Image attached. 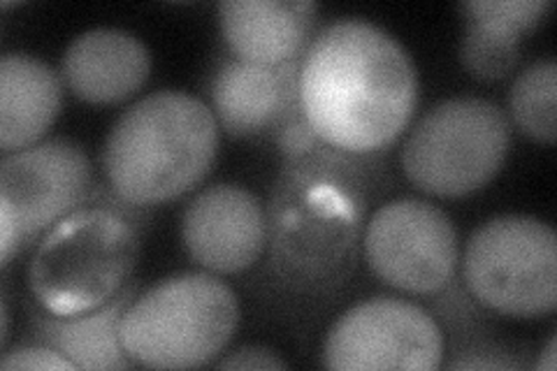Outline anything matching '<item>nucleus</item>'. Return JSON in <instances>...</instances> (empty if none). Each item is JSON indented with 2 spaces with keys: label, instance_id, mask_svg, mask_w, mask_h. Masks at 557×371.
Wrapping results in <instances>:
<instances>
[{
  "label": "nucleus",
  "instance_id": "obj_4",
  "mask_svg": "<svg viewBox=\"0 0 557 371\" xmlns=\"http://www.w3.org/2000/svg\"><path fill=\"white\" fill-rule=\"evenodd\" d=\"M139 253V217L84 205L40 239L28 264L35 302L57 316L108 305L131 284Z\"/></svg>",
  "mask_w": 557,
  "mask_h": 371
},
{
  "label": "nucleus",
  "instance_id": "obj_11",
  "mask_svg": "<svg viewBox=\"0 0 557 371\" xmlns=\"http://www.w3.org/2000/svg\"><path fill=\"white\" fill-rule=\"evenodd\" d=\"M182 242L188 258L202 270L237 274L265 251L268 211L247 188L207 186L184 209Z\"/></svg>",
  "mask_w": 557,
  "mask_h": 371
},
{
  "label": "nucleus",
  "instance_id": "obj_5",
  "mask_svg": "<svg viewBox=\"0 0 557 371\" xmlns=\"http://www.w3.org/2000/svg\"><path fill=\"white\" fill-rule=\"evenodd\" d=\"M239 321L237 297L214 274L168 276L137 295L119 325L121 346L149 369H196L214 362Z\"/></svg>",
  "mask_w": 557,
  "mask_h": 371
},
{
  "label": "nucleus",
  "instance_id": "obj_23",
  "mask_svg": "<svg viewBox=\"0 0 557 371\" xmlns=\"http://www.w3.org/2000/svg\"><path fill=\"white\" fill-rule=\"evenodd\" d=\"M8 330H10V309H8V299H3V337H0V344H8Z\"/></svg>",
  "mask_w": 557,
  "mask_h": 371
},
{
  "label": "nucleus",
  "instance_id": "obj_3",
  "mask_svg": "<svg viewBox=\"0 0 557 371\" xmlns=\"http://www.w3.org/2000/svg\"><path fill=\"white\" fill-rule=\"evenodd\" d=\"M219 123L184 91H156L121 114L102 147L104 182L135 207H153L194 190L212 170Z\"/></svg>",
  "mask_w": 557,
  "mask_h": 371
},
{
  "label": "nucleus",
  "instance_id": "obj_18",
  "mask_svg": "<svg viewBox=\"0 0 557 371\" xmlns=\"http://www.w3.org/2000/svg\"><path fill=\"white\" fill-rule=\"evenodd\" d=\"M555 96L557 67L553 61H539L522 70L511 86V119L522 133L536 139V143H555Z\"/></svg>",
  "mask_w": 557,
  "mask_h": 371
},
{
  "label": "nucleus",
  "instance_id": "obj_22",
  "mask_svg": "<svg viewBox=\"0 0 557 371\" xmlns=\"http://www.w3.org/2000/svg\"><path fill=\"white\" fill-rule=\"evenodd\" d=\"M555 346H557V342H555V337H550V339H548V344H546V348H544V353H542V356H539V360H536V369L555 371V367H557V360H555Z\"/></svg>",
  "mask_w": 557,
  "mask_h": 371
},
{
  "label": "nucleus",
  "instance_id": "obj_7",
  "mask_svg": "<svg viewBox=\"0 0 557 371\" xmlns=\"http://www.w3.org/2000/svg\"><path fill=\"white\" fill-rule=\"evenodd\" d=\"M462 279L479 305L499 316L539 318L557 305V237L534 217L504 214L474 230Z\"/></svg>",
  "mask_w": 557,
  "mask_h": 371
},
{
  "label": "nucleus",
  "instance_id": "obj_6",
  "mask_svg": "<svg viewBox=\"0 0 557 371\" xmlns=\"http://www.w3.org/2000/svg\"><path fill=\"white\" fill-rule=\"evenodd\" d=\"M511 123L499 104L476 96L448 98L416 123L403 149L407 180L440 198H462L502 170Z\"/></svg>",
  "mask_w": 557,
  "mask_h": 371
},
{
  "label": "nucleus",
  "instance_id": "obj_14",
  "mask_svg": "<svg viewBox=\"0 0 557 371\" xmlns=\"http://www.w3.org/2000/svg\"><path fill=\"white\" fill-rule=\"evenodd\" d=\"M151 54L145 42L121 28H91L67 45L61 77L79 100L114 104L145 86Z\"/></svg>",
  "mask_w": 557,
  "mask_h": 371
},
{
  "label": "nucleus",
  "instance_id": "obj_21",
  "mask_svg": "<svg viewBox=\"0 0 557 371\" xmlns=\"http://www.w3.org/2000/svg\"><path fill=\"white\" fill-rule=\"evenodd\" d=\"M518 362L495 358V353H487V358H479L472 353V358H460L448 362V369H516Z\"/></svg>",
  "mask_w": 557,
  "mask_h": 371
},
{
  "label": "nucleus",
  "instance_id": "obj_16",
  "mask_svg": "<svg viewBox=\"0 0 557 371\" xmlns=\"http://www.w3.org/2000/svg\"><path fill=\"white\" fill-rule=\"evenodd\" d=\"M460 10L467 16L460 61L469 75L491 82L513 73L522 35L542 24L550 0H472Z\"/></svg>",
  "mask_w": 557,
  "mask_h": 371
},
{
  "label": "nucleus",
  "instance_id": "obj_20",
  "mask_svg": "<svg viewBox=\"0 0 557 371\" xmlns=\"http://www.w3.org/2000/svg\"><path fill=\"white\" fill-rule=\"evenodd\" d=\"M219 369H288V364L276 356L274 350L263 346H244L233 353H228L221 362H216Z\"/></svg>",
  "mask_w": 557,
  "mask_h": 371
},
{
  "label": "nucleus",
  "instance_id": "obj_8",
  "mask_svg": "<svg viewBox=\"0 0 557 371\" xmlns=\"http://www.w3.org/2000/svg\"><path fill=\"white\" fill-rule=\"evenodd\" d=\"M362 246L383 284L413 295L448 288L460 260L456 225L446 211L416 198L379 207L364 227Z\"/></svg>",
  "mask_w": 557,
  "mask_h": 371
},
{
  "label": "nucleus",
  "instance_id": "obj_2",
  "mask_svg": "<svg viewBox=\"0 0 557 371\" xmlns=\"http://www.w3.org/2000/svg\"><path fill=\"white\" fill-rule=\"evenodd\" d=\"M362 156L323 143L286 163L268 214L272 264L286 284L333 286L351 268L368 190Z\"/></svg>",
  "mask_w": 557,
  "mask_h": 371
},
{
  "label": "nucleus",
  "instance_id": "obj_19",
  "mask_svg": "<svg viewBox=\"0 0 557 371\" xmlns=\"http://www.w3.org/2000/svg\"><path fill=\"white\" fill-rule=\"evenodd\" d=\"M0 369L3 371H16V369H47V371H70L77 369L70 362L61 350L51 348L47 344L33 342L30 346H16L5 353V358L0 360Z\"/></svg>",
  "mask_w": 557,
  "mask_h": 371
},
{
  "label": "nucleus",
  "instance_id": "obj_10",
  "mask_svg": "<svg viewBox=\"0 0 557 371\" xmlns=\"http://www.w3.org/2000/svg\"><path fill=\"white\" fill-rule=\"evenodd\" d=\"M94 190V170L86 151L65 137L3 153L0 207H8L16 227V251L42 239L59 221L84 207Z\"/></svg>",
  "mask_w": 557,
  "mask_h": 371
},
{
  "label": "nucleus",
  "instance_id": "obj_9",
  "mask_svg": "<svg viewBox=\"0 0 557 371\" xmlns=\"http://www.w3.org/2000/svg\"><path fill=\"white\" fill-rule=\"evenodd\" d=\"M444 360V334L409 299L372 297L344 311L330 327L323 362L337 371H432Z\"/></svg>",
  "mask_w": 557,
  "mask_h": 371
},
{
  "label": "nucleus",
  "instance_id": "obj_12",
  "mask_svg": "<svg viewBox=\"0 0 557 371\" xmlns=\"http://www.w3.org/2000/svg\"><path fill=\"white\" fill-rule=\"evenodd\" d=\"M302 59L256 65L225 59L212 77V112L231 137H272L298 112Z\"/></svg>",
  "mask_w": 557,
  "mask_h": 371
},
{
  "label": "nucleus",
  "instance_id": "obj_15",
  "mask_svg": "<svg viewBox=\"0 0 557 371\" xmlns=\"http://www.w3.org/2000/svg\"><path fill=\"white\" fill-rule=\"evenodd\" d=\"M137 297V284H128L108 305L75 316H57L28 305L30 339L61 350L77 369H131L135 362L121 346L119 325Z\"/></svg>",
  "mask_w": 557,
  "mask_h": 371
},
{
  "label": "nucleus",
  "instance_id": "obj_13",
  "mask_svg": "<svg viewBox=\"0 0 557 371\" xmlns=\"http://www.w3.org/2000/svg\"><path fill=\"white\" fill-rule=\"evenodd\" d=\"M319 5L309 0H225L219 24L233 57L256 65L302 59L317 38Z\"/></svg>",
  "mask_w": 557,
  "mask_h": 371
},
{
  "label": "nucleus",
  "instance_id": "obj_17",
  "mask_svg": "<svg viewBox=\"0 0 557 371\" xmlns=\"http://www.w3.org/2000/svg\"><path fill=\"white\" fill-rule=\"evenodd\" d=\"M63 102L54 67L22 51L0 59V149L20 151L42 143Z\"/></svg>",
  "mask_w": 557,
  "mask_h": 371
},
{
  "label": "nucleus",
  "instance_id": "obj_1",
  "mask_svg": "<svg viewBox=\"0 0 557 371\" xmlns=\"http://www.w3.org/2000/svg\"><path fill=\"white\" fill-rule=\"evenodd\" d=\"M418 102L409 51L388 30L342 20L317 33L302 57L300 104L325 145L374 153L405 133Z\"/></svg>",
  "mask_w": 557,
  "mask_h": 371
}]
</instances>
